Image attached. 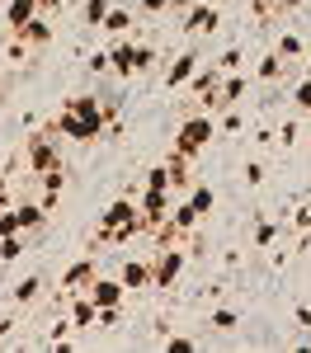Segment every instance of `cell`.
<instances>
[{"label":"cell","mask_w":311,"mask_h":353,"mask_svg":"<svg viewBox=\"0 0 311 353\" xmlns=\"http://www.w3.org/2000/svg\"><path fill=\"white\" fill-rule=\"evenodd\" d=\"M52 132L66 137V141L90 146V141H104V137L113 132V118H109V109L99 104V94H71V99L61 104V113L52 118Z\"/></svg>","instance_id":"obj_1"},{"label":"cell","mask_w":311,"mask_h":353,"mask_svg":"<svg viewBox=\"0 0 311 353\" xmlns=\"http://www.w3.org/2000/svg\"><path fill=\"white\" fill-rule=\"evenodd\" d=\"M109 66H113L118 81H132V76H141V71L156 66V48H151V43H132V38H118L109 48Z\"/></svg>","instance_id":"obj_2"},{"label":"cell","mask_w":311,"mask_h":353,"mask_svg":"<svg viewBox=\"0 0 311 353\" xmlns=\"http://www.w3.org/2000/svg\"><path fill=\"white\" fill-rule=\"evenodd\" d=\"M212 137H217V123H212V113H189L184 123H179V132H174V151L179 156H189V161H198L208 146H212Z\"/></svg>","instance_id":"obj_3"},{"label":"cell","mask_w":311,"mask_h":353,"mask_svg":"<svg viewBox=\"0 0 311 353\" xmlns=\"http://www.w3.org/2000/svg\"><path fill=\"white\" fill-rule=\"evenodd\" d=\"M137 217H141L137 198H113L109 208L99 212V231H94V241H99V245H109L118 226H128V221H137Z\"/></svg>","instance_id":"obj_4"},{"label":"cell","mask_w":311,"mask_h":353,"mask_svg":"<svg viewBox=\"0 0 311 353\" xmlns=\"http://www.w3.org/2000/svg\"><path fill=\"white\" fill-rule=\"evenodd\" d=\"M57 132H43V137H28V146H24V161L33 174H43V170H57L61 165V151L52 146Z\"/></svg>","instance_id":"obj_5"},{"label":"cell","mask_w":311,"mask_h":353,"mask_svg":"<svg viewBox=\"0 0 311 353\" xmlns=\"http://www.w3.org/2000/svg\"><path fill=\"white\" fill-rule=\"evenodd\" d=\"M151 264H156V288H174V278H179L184 264H189V250H179V245H161Z\"/></svg>","instance_id":"obj_6"},{"label":"cell","mask_w":311,"mask_h":353,"mask_svg":"<svg viewBox=\"0 0 311 353\" xmlns=\"http://www.w3.org/2000/svg\"><path fill=\"white\" fill-rule=\"evenodd\" d=\"M137 208H141V217L151 221V231H156V226L174 212V189H141Z\"/></svg>","instance_id":"obj_7"},{"label":"cell","mask_w":311,"mask_h":353,"mask_svg":"<svg viewBox=\"0 0 311 353\" xmlns=\"http://www.w3.org/2000/svg\"><path fill=\"white\" fill-rule=\"evenodd\" d=\"M90 297H94V306H99V311H113V306H123V301H128V283H123V278H104V273H99V278L90 283Z\"/></svg>","instance_id":"obj_8"},{"label":"cell","mask_w":311,"mask_h":353,"mask_svg":"<svg viewBox=\"0 0 311 353\" xmlns=\"http://www.w3.org/2000/svg\"><path fill=\"white\" fill-rule=\"evenodd\" d=\"M99 278V269H94V259H76L71 269L61 273V292L66 297H76V292H90V283Z\"/></svg>","instance_id":"obj_9"},{"label":"cell","mask_w":311,"mask_h":353,"mask_svg":"<svg viewBox=\"0 0 311 353\" xmlns=\"http://www.w3.org/2000/svg\"><path fill=\"white\" fill-rule=\"evenodd\" d=\"M198 66H203V57H198V52H179L165 66V85H170V90H184V85L198 76Z\"/></svg>","instance_id":"obj_10"},{"label":"cell","mask_w":311,"mask_h":353,"mask_svg":"<svg viewBox=\"0 0 311 353\" xmlns=\"http://www.w3.org/2000/svg\"><path fill=\"white\" fill-rule=\"evenodd\" d=\"M118 278L128 283V292H146V288H156V264L151 259H128Z\"/></svg>","instance_id":"obj_11"},{"label":"cell","mask_w":311,"mask_h":353,"mask_svg":"<svg viewBox=\"0 0 311 353\" xmlns=\"http://www.w3.org/2000/svg\"><path fill=\"white\" fill-rule=\"evenodd\" d=\"M43 14V0H5V24L10 33H24V24H33Z\"/></svg>","instance_id":"obj_12"},{"label":"cell","mask_w":311,"mask_h":353,"mask_svg":"<svg viewBox=\"0 0 311 353\" xmlns=\"http://www.w3.org/2000/svg\"><path fill=\"white\" fill-rule=\"evenodd\" d=\"M184 28H189V33H217V28H222V10H217V5H189Z\"/></svg>","instance_id":"obj_13"},{"label":"cell","mask_w":311,"mask_h":353,"mask_svg":"<svg viewBox=\"0 0 311 353\" xmlns=\"http://www.w3.org/2000/svg\"><path fill=\"white\" fill-rule=\"evenodd\" d=\"M245 90H250V81H245L241 71H231V76H226V81H222V94L212 99V113H226V109H236Z\"/></svg>","instance_id":"obj_14"},{"label":"cell","mask_w":311,"mask_h":353,"mask_svg":"<svg viewBox=\"0 0 311 353\" xmlns=\"http://www.w3.org/2000/svg\"><path fill=\"white\" fill-rule=\"evenodd\" d=\"M43 288H48V283H43V273H28V278H19V283H14L10 301H14V306H33V301L43 297Z\"/></svg>","instance_id":"obj_15"},{"label":"cell","mask_w":311,"mask_h":353,"mask_svg":"<svg viewBox=\"0 0 311 353\" xmlns=\"http://www.w3.org/2000/svg\"><path fill=\"white\" fill-rule=\"evenodd\" d=\"M52 19H48V14H38V19H33V24H24V33H14V38H24L28 48H48V43H52Z\"/></svg>","instance_id":"obj_16"},{"label":"cell","mask_w":311,"mask_h":353,"mask_svg":"<svg viewBox=\"0 0 311 353\" xmlns=\"http://www.w3.org/2000/svg\"><path fill=\"white\" fill-rule=\"evenodd\" d=\"M283 71H288V57L274 48L269 57H259V66H254V81H264V85H274V81H283Z\"/></svg>","instance_id":"obj_17"},{"label":"cell","mask_w":311,"mask_h":353,"mask_svg":"<svg viewBox=\"0 0 311 353\" xmlns=\"http://www.w3.org/2000/svg\"><path fill=\"white\" fill-rule=\"evenodd\" d=\"M71 325H81V330L99 325V306H94V297H90V292L71 301Z\"/></svg>","instance_id":"obj_18"},{"label":"cell","mask_w":311,"mask_h":353,"mask_svg":"<svg viewBox=\"0 0 311 353\" xmlns=\"http://www.w3.org/2000/svg\"><path fill=\"white\" fill-rule=\"evenodd\" d=\"M14 217H19V231H38L48 221V208L43 203H14Z\"/></svg>","instance_id":"obj_19"},{"label":"cell","mask_w":311,"mask_h":353,"mask_svg":"<svg viewBox=\"0 0 311 353\" xmlns=\"http://www.w3.org/2000/svg\"><path fill=\"white\" fill-rule=\"evenodd\" d=\"M109 10H113V0H85V5H81V24L85 28H104Z\"/></svg>","instance_id":"obj_20"},{"label":"cell","mask_w":311,"mask_h":353,"mask_svg":"<svg viewBox=\"0 0 311 353\" xmlns=\"http://www.w3.org/2000/svg\"><path fill=\"white\" fill-rule=\"evenodd\" d=\"M132 24H137V19H132V10L113 5V10H109V19H104V33H113V38H128V33H132Z\"/></svg>","instance_id":"obj_21"},{"label":"cell","mask_w":311,"mask_h":353,"mask_svg":"<svg viewBox=\"0 0 311 353\" xmlns=\"http://www.w3.org/2000/svg\"><path fill=\"white\" fill-rule=\"evenodd\" d=\"M24 236H28V231H10V236H0V264L24 259Z\"/></svg>","instance_id":"obj_22"},{"label":"cell","mask_w":311,"mask_h":353,"mask_svg":"<svg viewBox=\"0 0 311 353\" xmlns=\"http://www.w3.org/2000/svg\"><path fill=\"white\" fill-rule=\"evenodd\" d=\"M165 165H170V179H174V189H189V156H179L174 146H170V156H165Z\"/></svg>","instance_id":"obj_23"},{"label":"cell","mask_w":311,"mask_h":353,"mask_svg":"<svg viewBox=\"0 0 311 353\" xmlns=\"http://www.w3.org/2000/svg\"><path fill=\"white\" fill-rule=\"evenodd\" d=\"M184 203H189V208H194L198 217H208V212H212V203H217V193L208 189V184H198V189L189 193V198H184Z\"/></svg>","instance_id":"obj_24"},{"label":"cell","mask_w":311,"mask_h":353,"mask_svg":"<svg viewBox=\"0 0 311 353\" xmlns=\"http://www.w3.org/2000/svg\"><path fill=\"white\" fill-rule=\"evenodd\" d=\"M208 325H212V330H222V334H231V330L241 325V316H236V311H231V306H217V311H212V321H208Z\"/></svg>","instance_id":"obj_25"},{"label":"cell","mask_w":311,"mask_h":353,"mask_svg":"<svg viewBox=\"0 0 311 353\" xmlns=\"http://www.w3.org/2000/svg\"><path fill=\"white\" fill-rule=\"evenodd\" d=\"M279 241V226H274V221H254V250H269V245Z\"/></svg>","instance_id":"obj_26"},{"label":"cell","mask_w":311,"mask_h":353,"mask_svg":"<svg viewBox=\"0 0 311 353\" xmlns=\"http://www.w3.org/2000/svg\"><path fill=\"white\" fill-rule=\"evenodd\" d=\"M279 52L288 57V61H302L307 48H302V38H297V33H283V38H279Z\"/></svg>","instance_id":"obj_27"},{"label":"cell","mask_w":311,"mask_h":353,"mask_svg":"<svg viewBox=\"0 0 311 353\" xmlns=\"http://www.w3.org/2000/svg\"><path fill=\"white\" fill-rule=\"evenodd\" d=\"M146 189H174L170 165H151V170H146Z\"/></svg>","instance_id":"obj_28"},{"label":"cell","mask_w":311,"mask_h":353,"mask_svg":"<svg viewBox=\"0 0 311 353\" xmlns=\"http://www.w3.org/2000/svg\"><path fill=\"white\" fill-rule=\"evenodd\" d=\"M241 179H245L250 189H259V184L269 179V170H264V165H259V161H245V165H241Z\"/></svg>","instance_id":"obj_29"},{"label":"cell","mask_w":311,"mask_h":353,"mask_svg":"<svg viewBox=\"0 0 311 353\" xmlns=\"http://www.w3.org/2000/svg\"><path fill=\"white\" fill-rule=\"evenodd\" d=\"M85 71H94V76L113 71V66H109V52H104V48H99V52H90V57H85Z\"/></svg>","instance_id":"obj_30"},{"label":"cell","mask_w":311,"mask_h":353,"mask_svg":"<svg viewBox=\"0 0 311 353\" xmlns=\"http://www.w3.org/2000/svg\"><path fill=\"white\" fill-rule=\"evenodd\" d=\"M292 104H297L302 113H311V76H307V81H297V90H292Z\"/></svg>","instance_id":"obj_31"},{"label":"cell","mask_w":311,"mask_h":353,"mask_svg":"<svg viewBox=\"0 0 311 353\" xmlns=\"http://www.w3.org/2000/svg\"><path fill=\"white\" fill-rule=\"evenodd\" d=\"M217 66H222L226 76H231V71H241V48H226V52L217 57Z\"/></svg>","instance_id":"obj_32"},{"label":"cell","mask_w":311,"mask_h":353,"mask_svg":"<svg viewBox=\"0 0 311 353\" xmlns=\"http://www.w3.org/2000/svg\"><path fill=\"white\" fill-rule=\"evenodd\" d=\"M174 0H141V14H165Z\"/></svg>","instance_id":"obj_33"},{"label":"cell","mask_w":311,"mask_h":353,"mask_svg":"<svg viewBox=\"0 0 311 353\" xmlns=\"http://www.w3.org/2000/svg\"><path fill=\"white\" fill-rule=\"evenodd\" d=\"M222 128H226V132H241V113L226 109V113H222Z\"/></svg>","instance_id":"obj_34"},{"label":"cell","mask_w":311,"mask_h":353,"mask_svg":"<svg viewBox=\"0 0 311 353\" xmlns=\"http://www.w3.org/2000/svg\"><path fill=\"white\" fill-rule=\"evenodd\" d=\"M165 349L170 353H189V349H194V339H179V334H174V339H165Z\"/></svg>","instance_id":"obj_35"},{"label":"cell","mask_w":311,"mask_h":353,"mask_svg":"<svg viewBox=\"0 0 311 353\" xmlns=\"http://www.w3.org/2000/svg\"><path fill=\"white\" fill-rule=\"evenodd\" d=\"M14 325H19V321H14V316H5V321H0V344H5V339H10V334H14Z\"/></svg>","instance_id":"obj_36"},{"label":"cell","mask_w":311,"mask_h":353,"mask_svg":"<svg viewBox=\"0 0 311 353\" xmlns=\"http://www.w3.org/2000/svg\"><path fill=\"white\" fill-rule=\"evenodd\" d=\"M297 5H302V0H274V10H279V14H288V10H297Z\"/></svg>","instance_id":"obj_37"},{"label":"cell","mask_w":311,"mask_h":353,"mask_svg":"<svg viewBox=\"0 0 311 353\" xmlns=\"http://www.w3.org/2000/svg\"><path fill=\"white\" fill-rule=\"evenodd\" d=\"M297 325H311V306H297Z\"/></svg>","instance_id":"obj_38"},{"label":"cell","mask_w":311,"mask_h":353,"mask_svg":"<svg viewBox=\"0 0 311 353\" xmlns=\"http://www.w3.org/2000/svg\"><path fill=\"white\" fill-rule=\"evenodd\" d=\"M302 61H307V76H311V48H307V57H302Z\"/></svg>","instance_id":"obj_39"}]
</instances>
